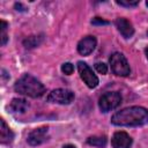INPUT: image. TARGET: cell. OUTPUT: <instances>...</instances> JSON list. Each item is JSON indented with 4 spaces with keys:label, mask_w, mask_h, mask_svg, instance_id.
<instances>
[{
    "label": "cell",
    "mask_w": 148,
    "mask_h": 148,
    "mask_svg": "<svg viewBox=\"0 0 148 148\" xmlns=\"http://www.w3.org/2000/svg\"><path fill=\"white\" fill-rule=\"evenodd\" d=\"M87 143L90 146L103 148L106 145V138L104 135H94V136H90L87 139Z\"/></svg>",
    "instance_id": "4fadbf2b"
},
{
    "label": "cell",
    "mask_w": 148,
    "mask_h": 148,
    "mask_svg": "<svg viewBox=\"0 0 148 148\" xmlns=\"http://www.w3.org/2000/svg\"><path fill=\"white\" fill-rule=\"evenodd\" d=\"M14 89L16 92H18L20 95H24V96H29L32 98H37L44 95L45 92V87L44 84L37 80L36 77H34L30 74H24L22 75L14 84Z\"/></svg>",
    "instance_id": "7a4b0ae2"
},
{
    "label": "cell",
    "mask_w": 148,
    "mask_h": 148,
    "mask_svg": "<svg viewBox=\"0 0 148 148\" xmlns=\"http://www.w3.org/2000/svg\"><path fill=\"white\" fill-rule=\"evenodd\" d=\"M121 103V96L117 91H109L103 94L98 99V106L102 112H109L118 108Z\"/></svg>",
    "instance_id": "277c9868"
},
{
    "label": "cell",
    "mask_w": 148,
    "mask_h": 148,
    "mask_svg": "<svg viewBox=\"0 0 148 148\" xmlns=\"http://www.w3.org/2000/svg\"><path fill=\"white\" fill-rule=\"evenodd\" d=\"M91 23H92V24H95V25H102V24H109V22H108V21H105V20H103V18H101V17H95V18H92V21H91Z\"/></svg>",
    "instance_id": "d6986e66"
},
{
    "label": "cell",
    "mask_w": 148,
    "mask_h": 148,
    "mask_svg": "<svg viewBox=\"0 0 148 148\" xmlns=\"http://www.w3.org/2000/svg\"><path fill=\"white\" fill-rule=\"evenodd\" d=\"M139 0H118L117 3L120 6H125V7H134L136 5H139Z\"/></svg>",
    "instance_id": "e0dca14e"
},
{
    "label": "cell",
    "mask_w": 148,
    "mask_h": 148,
    "mask_svg": "<svg viewBox=\"0 0 148 148\" xmlns=\"http://www.w3.org/2000/svg\"><path fill=\"white\" fill-rule=\"evenodd\" d=\"M7 27H8L7 22L1 21V27H0V31H1V32H0V43H1V45H5V44L7 43V40H8Z\"/></svg>",
    "instance_id": "9a60e30c"
},
{
    "label": "cell",
    "mask_w": 148,
    "mask_h": 148,
    "mask_svg": "<svg viewBox=\"0 0 148 148\" xmlns=\"http://www.w3.org/2000/svg\"><path fill=\"white\" fill-rule=\"evenodd\" d=\"M77 71H79V74H80L82 81L87 84L88 88L92 89V88H96L98 86V77L95 75L92 69L86 62L79 61L77 62Z\"/></svg>",
    "instance_id": "8992f818"
},
{
    "label": "cell",
    "mask_w": 148,
    "mask_h": 148,
    "mask_svg": "<svg viewBox=\"0 0 148 148\" xmlns=\"http://www.w3.org/2000/svg\"><path fill=\"white\" fill-rule=\"evenodd\" d=\"M14 134L10 131V128L7 126L3 119L0 120V141L2 145H8L13 141Z\"/></svg>",
    "instance_id": "7c38bea8"
},
{
    "label": "cell",
    "mask_w": 148,
    "mask_h": 148,
    "mask_svg": "<svg viewBox=\"0 0 148 148\" xmlns=\"http://www.w3.org/2000/svg\"><path fill=\"white\" fill-rule=\"evenodd\" d=\"M109 62L111 65V69L112 72L118 75V76H127L131 73V68L128 65L127 59L125 58V56L120 52H114L111 54Z\"/></svg>",
    "instance_id": "3957f363"
},
{
    "label": "cell",
    "mask_w": 148,
    "mask_h": 148,
    "mask_svg": "<svg viewBox=\"0 0 148 148\" xmlns=\"http://www.w3.org/2000/svg\"><path fill=\"white\" fill-rule=\"evenodd\" d=\"M74 97L75 96L72 90L59 88V89L52 90L47 95L46 99H47V102L57 103V104H71L74 101Z\"/></svg>",
    "instance_id": "5b68a950"
},
{
    "label": "cell",
    "mask_w": 148,
    "mask_h": 148,
    "mask_svg": "<svg viewBox=\"0 0 148 148\" xmlns=\"http://www.w3.org/2000/svg\"><path fill=\"white\" fill-rule=\"evenodd\" d=\"M95 68L99 74H106L108 73V65H105L104 62H96Z\"/></svg>",
    "instance_id": "ac0fdd59"
},
{
    "label": "cell",
    "mask_w": 148,
    "mask_h": 148,
    "mask_svg": "<svg viewBox=\"0 0 148 148\" xmlns=\"http://www.w3.org/2000/svg\"><path fill=\"white\" fill-rule=\"evenodd\" d=\"M111 123L116 126H142L148 123V109L142 106H130L116 112Z\"/></svg>",
    "instance_id": "6da1fadb"
},
{
    "label": "cell",
    "mask_w": 148,
    "mask_h": 148,
    "mask_svg": "<svg viewBox=\"0 0 148 148\" xmlns=\"http://www.w3.org/2000/svg\"><path fill=\"white\" fill-rule=\"evenodd\" d=\"M62 148H76V147H75L74 145H69V143H68V145H65Z\"/></svg>",
    "instance_id": "ffe728a7"
},
{
    "label": "cell",
    "mask_w": 148,
    "mask_h": 148,
    "mask_svg": "<svg viewBox=\"0 0 148 148\" xmlns=\"http://www.w3.org/2000/svg\"><path fill=\"white\" fill-rule=\"evenodd\" d=\"M96 38L94 36H87L82 38L77 44V52L81 56H88L90 54L95 47H96Z\"/></svg>",
    "instance_id": "9c48e42d"
},
{
    "label": "cell",
    "mask_w": 148,
    "mask_h": 148,
    "mask_svg": "<svg viewBox=\"0 0 148 148\" xmlns=\"http://www.w3.org/2000/svg\"><path fill=\"white\" fill-rule=\"evenodd\" d=\"M47 132H49V127L47 126H43V127H38V128L32 130L28 135L29 145L39 146L43 142H45L47 140Z\"/></svg>",
    "instance_id": "52a82bcc"
},
{
    "label": "cell",
    "mask_w": 148,
    "mask_h": 148,
    "mask_svg": "<svg viewBox=\"0 0 148 148\" xmlns=\"http://www.w3.org/2000/svg\"><path fill=\"white\" fill-rule=\"evenodd\" d=\"M42 42H43L42 36H29L23 40V45L27 49H32V47L38 46Z\"/></svg>",
    "instance_id": "5bb4252c"
},
{
    "label": "cell",
    "mask_w": 148,
    "mask_h": 148,
    "mask_svg": "<svg viewBox=\"0 0 148 148\" xmlns=\"http://www.w3.org/2000/svg\"><path fill=\"white\" fill-rule=\"evenodd\" d=\"M116 27L118 29V31L123 35V37L125 38H131L133 35H134V28H133V24L127 20V18H124V17H119L116 20Z\"/></svg>",
    "instance_id": "30bf717a"
},
{
    "label": "cell",
    "mask_w": 148,
    "mask_h": 148,
    "mask_svg": "<svg viewBox=\"0 0 148 148\" xmlns=\"http://www.w3.org/2000/svg\"><path fill=\"white\" fill-rule=\"evenodd\" d=\"M147 35H148V32H147Z\"/></svg>",
    "instance_id": "603a6c76"
},
{
    "label": "cell",
    "mask_w": 148,
    "mask_h": 148,
    "mask_svg": "<svg viewBox=\"0 0 148 148\" xmlns=\"http://www.w3.org/2000/svg\"><path fill=\"white\" fill-rule=\"evenodd\" d=\"M29 108V103L24 98H13L9 104V110L14 113H24Z\"/></svg>",
    "instance_id": "8fae6325"
},
{
    "label": "cell",
    "mask_w": 148,
    "mask_h": 148,
    "mask_svg": "<svg viewBox=\"0 0 148 148\" xmlns=\"http://www.w3.org/2000/svg\"><path fill=\"white\" fill-rule=\"evenodd\" d=\"M146 6H147V7H148V0H147V1H146Z\"/></svg>",
    "instance_id": "7402d4cb"
},
{
    "label": "cell",
    "mask_w": 148,
    "mask_h": 148,
    "mask_svg": "<svg viewBox=\"0 0 148 148\" xmlns=\"http://www.w3.org/2000/svg\"><path fill=\"white\" fill-rule=\"evenodd\" d=\"M61 72L66 75H71L74 72V66L71 62H65L61 65Z\"/></svg>",
    "instance_id": "2e32d148"
},
{
    "label": "cell",
    "mask_w": 148,
    "mask_h": 148,
    "mask_svg": "<svg viewBox=\"0 0 148 148\" xmlns=\"http://www.w3.org/2000/svg\"><path fill=\"white\" fill-rule=\"evenodd\" d=\"M145 53H146V57H147V59H148V46L145 49Z\"/></svg>",
    "instance_id": "44dd1931"
},
{
    "label": "cell",
    "mask_w": 148,
    "mask_h": 148,
    "mask_svg": "<svg viewBox=\"0 0 148 148\" xmlns=\"http://www.w3.org/2000/svg\"><path fill=\"white\" fill-rule=\"evenodd\" d=\"M111 143L113 148H131L132 138L126 132H116L111 139Z\"/></svg>",
    "instance_id": "ba28073f"
}]
</instances>
